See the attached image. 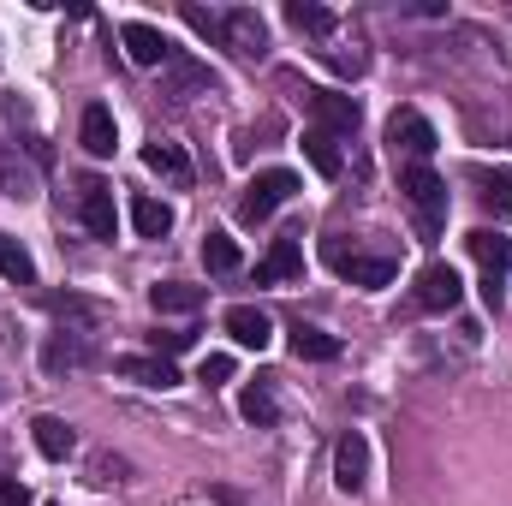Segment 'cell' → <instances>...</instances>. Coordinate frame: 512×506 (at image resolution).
<instances>
[{
    "label": "cell",
    "mask_w": 512,
    "mask_h": 506,
    "mask_svg": "<svg viewBox=\"0 0 512 506\" xmlns=\"http://www.w3.org/2000/svg\"><path fill=\"white\" fill-rule=\"evenodd\" d=\"M304 161H310L322 179H340V143H334L328 131H316V126L304 131Z\"/></svg>",
    "instance_id": "d4e9b609"
},
{
    "label": "cell",
    "mask_w": 512,
    "mask_h": 506,
    "mask_svg": "<svg viewBox=\"0 0 512 506\" xmlns=\"http://www.w3.org/2000/svg\"><path fill=\"white\" fill-rule=\"evenodd\" d=\"M292 352L310 358V364H328V358H340V340L322 334V328H310V322H292Z\"/></svg>",
    "instance_id": "cb8c5ba5"
},
{
    "label": "cell",
    "mask_w": 512,
    "mask_h": 506,
    "mask_svg": "<svg viewBox=\"0 0 512 506\" xmlns=\"http://www.w3.org/2000/svg\"><path fill=\"white\" fill-rule=\"evenodd\" d=\"M149 304H155L161 316H191V310H203V286H185V280H161V286H149Z\"/></svg>",
    "instance_id": "d6986e66"
},
{
    "label": "cell",
    "mask_w": 512,
    "mask_h": 506,
    "mask_svg": "<svg viewBox=\"0 0 512 506\" xmlns=\"http://www.w3.org/2000/svg\"><path fill=\"white\" fill-rule=\"evenodd\" d=\"M48 310H54L60 322H96V316H102L90 298H72V292H66V298H48Z\"/></svg>",
    "instance_id": "f546056e"
},
{
    "label": "cell",
    "mask_w": 512,
    "mask_h": 506,
    "mask_svg": "<svg viewBox=\"0 0 512 506\" xmlns=\"http://www.w3.org/2000/svg\"><path fill=\"white\" fill-rule=\"evenodd\" d=\"M78 215H84V227H90L96 239H114V227H120L114 191H108L102 179H78Z\"/></svg>",
    "instance_id": "7c38bea8"
},
{
    "label": "cell",
    "mask_w": 512,
    "mask_h": 506,
    "mask_svg": "<svg viewBox=\"0 0 512 506\" xmlns=\"http://www.w3.org/2000/svg\"><path fill=\"white\" fill-rule=\"evenodd\" d=\"M131 227H137V239H167L173 233V209L155 203V197H131Z\"/></svg>",
    "instance_id": "7402d4cb"
},
{
    "label": "cell",
    "mask_w": 512,
    "mask_h": 506,
    "mask_svg": "<svg viewBox=\"0 0 512 506\" xmlns=\"http://www.w3.org/2000/svg\"><path fill=\"white\" fill-rule=\"evenodd\" d=\"M30 435H36V453H42V459H66V453L78 447V429H72L66 417H54V411H42V417L30 423Z\"/></svg>",
    "instance_id": "2e32d148"
},
{
    "label": "cell",
    "mask_w": 512,
    "mask_h": 506,
    "mask_svg": "<svg viewBox=\"0 0 512 506\" xmlns=\"http://www.w3.org/2000/svg\"><path fill=\"white\" fill-rule=\"evenodd\" d=\"M459 298H465V286H459L453 262H429V268L417 274V286H411V310H423V316H441V310H453Z\"/></svg>",
    "instance_id": "5b68a950"
},
{
    "label": "cell",
    "mask_w": 512,
    "mask_h": 506,
    "mask_svg": "<svg viewBox=\"0 0 512 506\" xmlns=\"http://www.w3.org/2000/svg\"><path fill=\"white\" fill-rule=\"evenodd\" d=\"M78 137H84V149H90V155H114V143H120V126H114V114L96 102V108H84V120H78Z\"/></svg>",
    "instance_id": "ffe728a7"
},
{
    "label": "cell",
    "mask_w": 512,
    "mask_h": 506,
    "mask_svg": "<svg viewBox=\"0 0 512 506\" xmlns=\"http://www.w3.org/2000/svg\"><path fill=\"white\" fill-rule=\"evenodd\" d=\"M209 90H215V72H209L203 60L173 54V60L161 66V96H167V102H191V96H209Z\"/></svg>",
    "instance_id": "ba28073f"
},
{
    "label": "cell",
    "mask_w": 512,
    "mask_h": 506,
    "mask_svg": "<svg viewBox=\"0 0 512 506\" xmlns=\"http://www.w3.org/2000/svg\"><path fill=\"white\" fill-rule=\"evenodd\" d=\"M0 506H30V489H24L18 477H6V483H0Z\"/></svg>",
    "instance_id": "836d02e7"
},
{
    "label": "cell",
    "mask_w": 512,
    "mask_h": 506,
    "mask_svg": "<svg viewBox=\"0 0 512 506\" xmlns=\"http://www.w3.org/2000/svg\"><path fill=\"white\" fill-rule=\"evenodd\" d=\"M149 346H155V358H173V352L191 346V334H185V328H173V334H149Z\"/></svg>",
    "instance_id": "1f68e13d"
},
{
    "label": "cell",
    "mask_w": 512,
    "mask_h": 506,
    "mask_svg": "<svg viewBox=\"0 0 512 506\" xmlns=\"http://www.w3.org/2000/svg\"><path fill=\"white\" fill-rule=\"evenodd\" d=\"M477 185H483V203H489L501 221H512V173H507V167H495V173L483 167V173H477Z\"/></svg>",
    "instance_id": "484cf974"
},
{
    "label": "cell",
    "mask_w": 512,
    "mask_h": 506,
    "mask_svg": "<svg viewBox=\"0 0 512 506\" xmlns=\"http://www.w3.org/2000/svg\"><path fill=\"white\" fill-rule=\"evenodd\" d=\"M143 167L155 173V179H167L173 191H191V155L179 149V143H167V137H155V143H143Z\"/></svg>",
    "instance_id": "8fae6325"
},
{
    "label": "cell",
    "mask_w": 512,
    "mask_h": 506,
    "mask_svg": "<svg viewBox=\"0 0 512 506\" xmlns=\"http://www.w3.org/2000/svg\"><path fill=\"white\" fill-rule=\"evenodd\" d=\"M203 268H209V274H233V268H239V245H233L227 233H209V239H203Z\"/></svg>",
    "instance_id": "f1b7e54d"
},
{
    "label": "cell",
    "mask_w": 512,
    "mask_h": 506,
    "mask_svg": "<svg viewBox=\"0 0 512 506\" xmlns=\"http://www.w3.org/2000/svg\"><path fill=\"white\" fill-rule=\"evenodd\" d=\"M322 256H328V268H334L340 280H352V286H364V292H382V286H393V274H399L393 256H358V251H346L340 239H328Z\"/></svg>",
    "instance_id": "3957f363"
},
{
    "label": "cell",
    "mask_w": 512,
    "mask_h": 506,
    "mask_svg": "<svg viewBox=\"0 0 512 506\" xmlns=\"http://www.w3.org/2000/svg\"><path fill=\"white\" fill-rule=\"evenodd\" d=\"M334 483H340V495H364V483H370V441H364V429H346L334 441Z\"/></svg>",
    "instance_id": "52a82bcc"
},
{
    "label": "cell",
    "mask_w": 512,
    "mask_h": 506,
    "mask_svg": "<svg viewBox=\"0 0 512 506\" xmlns=\"http://www.w3.org/2000/svg\"><path fill=\"white\" fill-rule=\"evenodd\" d=\"M286 18H292V30H304V36H328V30H334V12L316 6V0H292Z\"/></svg>",
    "instance_id": "83f0119b"
},
{
    "label": "cell",
    "mask_w": 512,
    "mask_h": 506,
    "mask_svg": "<svg viewBox=\"0 0 512 506\" xmlns=\"http://www.w3.org/2000/svg\"><path fill=\"white\" fill-rule=\"evenodd\" d=\"M399 191H405V203L417 209V227H423V239H435V233H441V221H447V185H441V173H435L429 161H417V167H399Z\"/></svg>",
    "instance_id": "6da1fadb"
},
{
    "label": "cell",
    "mask_w": 512,
    "mask_h": 506,
    "mask_svg": "<svg viewBox=\"0 0 512 506\" xmlns=\"http://www.w3.org/2000/svg\"><path fill=\"white\" fill-rule=\"evenodd\" d=\"M185 24H191V30H203V36H215V30H221V18H215V12H203V6H185Z\"/></svg>",
    "instance_id": "d6a6232c"
},
{
    "label": "cell",
    "mask_w": 512,
    "mask_h": 506,
    "mask_svg": "<svg viewBox=\"0 0 512 506\" xmlns=\"http://www.w3.org/2000/svg\"><path fill=\"white\" fill-rule=\"evenodd\" d=\"M227 376H233V358H227V352H215V358H203V370H197V381H203V387H221Z\"/></svg>",
    "instance_id": "4dcf8cb0"
},
{
    "label": "cell",
    "mask_w": 512,
    "mask_h": 506,
    "mask_svg": "<svg viewBox=\"0 0 512 506\" xmlns=\"http://www.w3.org/2000/svg\"><path fill=\"white\" fill-rule=\"evenodd\" d=\"M114 370H120L126 381H137V387H179L173 358H120Z\"/></svg>",
    "instance_id": "44dd1931"
},
{
    "label": "cell",
    "mask_w": 512,
    "mask_h": 506,
    "mask_svg": "<svg viewBox=\"0 0 512 506\" xmlns=\"http://www.w3.org/2000/svg\"><path fill=\"white\" fill-rule=\"evenodd\" d=\"M120 42H126V54H131V66H167L179 48L155 30V24H126L120 30Z\"/></svg>",
    "instance_id": "9a60e30c"
},
{
    "label": "cell",
    "mask_w": 512,
    "mask_h": 506,
    "mask_svg": "<svg viewBox=\"0 0 512 506\" xmlns=\"http://www.w3.org/2000/svg\"><path fill=\"white\" fill-rule=\"evenodd\" d=\"M304 96H310L316 131H328V137H352V131L364 126V108H358L352 96H340V90H304Z\"/></svg>",
    "instance_id": "9c48e42d"
},
{
    "label": "cell",
    "mask_w": 512,
    "mask_h": 506,
    "mask_svg": "<svg viewBox=\"0 0 512 506\" xmlns=\"http://www.w3.org/2000/svg\"><path fill=\"white\" fill-rule=\"evenodd\" d=\"M292 274H304V251H298V239H274V251L256 262V286H274V280H292Z\"/></svg>",
    "instance_id": "ac0fdd59"
},
{
    "label": "cell",
    "mask_w": 512,
    "mask_h": 506,
    "mask_svg": "<svg viewBox=\"0 0 512 506\" xmlns=\"http://www.w3.org/2000/svg\"><path fill=\"white\" fill-rule=\"evenodd\" d=\"M471 256H477V268H483V304L489 310H501L507 304V268H512V239L507 233H489V227H477L471 239Z\"/></svg>",
    "instance_id": "7a4b0ae2"
},
{
    "label": "cell",
    "mask_w": 512,
    "mask_h": 506,
    "mask_svg": "<svg viewBox=\"0 0 512 506\" xmlns=\"http://www.w3.org/2000/svg\"><path fill=\"white\" fill-rule=\"evenodd\" d=\"M221 42H227L239 60H262V54H268V24H262V12H251V6L227 12V18H221Z\"/></svg>",
    "instance_id": "30bf717a"
},
{
    "label": "cell",
    "mask_w": 512,
    "mask_h": 506,
    "mask_svg": "<svg viewBox=\"0 0 512 506\" xmlns=\"http://www.w3.org/2000/svg\"><path fill=\"white\" fill-rule=\"evenodd\" d=\"M227 334H233L239 346H251V352H262V346L274 340V322H268V316H262L256 304H233V310H227Z\"/></svg>",
    "instance_id": "e0dca14e"
},
{
    "label": "cell",
    "mask_w": 512,
    "mask_h": 506,
    "mask_svg": "<svg viewBox=\"0 0 512 506\" xmlns=\"http://www.w3.org/2000/svg\"><path fill=\"white\" fill-rule=\"evenodd\" d=\"M239 411H245V423H256V429H274V423H280V399H274L268 381H251V387L239 393Z\"/></svg>",
    "instance_id": "603a6c76"
},
{
    "label": "cell",
    "mask_w": 512,
    "mask_h": 506,
    "mask_svg": "<svg viewBox=\"0 0 512 506\" xmlns=\"http://www.w3.org/2000/svg\"><path fill=\"white\" fill-rule=\"evenodd\" d=\"M387 143H393V155H405V167H417V161H429L435 155V126L417 114V108H399L393 120H387Z\"/></svg>",
    "instance_id": "8992f818"
},
{
    "label": "cell",
    "mask_w": 512,
    "mask_h": 506,
    "mask_svg": "<svg viewBox=\"0 0 512 506\" xmlns=\"http://www.w3.org/2000/svg\"><path fill=\"white\" fill-rule=\"evenodd\" d=\"M84 364H90V334H78V328L48 334V346H42V370H48V376H72V370H84Z\"/></svg>",
    "instance_id": "4fadbf2b"
},
{
    "label": "cell",
    "mask_w": 512,
    "mask_h": 506,
    "mask_svg": "<svg viewBox=\"0 0 512 506\" xmlns=\"http://www.w3.org/2000/svg\"><path fill=\"white\" fill-rule=\"evenodd\" d=\"M0 274H6L12 286H36V262H30V251H24L18 239H0Z\"/></svg>",
    "instance_id": "4316f807"
},
{
    "label": "cell",
    "mask_w": 512,
    "mask_h": 506,
    "mask_svg": "<svg viewBox=\"0 0 512 506\" xmlns=\"http://www.w3.org/2000/svg\"><path fill=\"white\" fill-rule=\"evenodd\" d=\"M298 191V173H286V167H268V173H256L251 185H245V197H239V221H268L286 197Z\"/></svg>",
    "instance_id": "277c9868"
},
{
    "label": "cell",
    "mask_w": 512,
    "mask_h": 506,
    "mask_svg": "<svg viewBox=\"0 0 512 506\" xmlns=\"http://www.w3.org/2000/svg\"><path fill=\"white\" fill-rule=\"evenodd\" d=\"M36 161L30 155H18V143H0V197H12V203H36Z\"/></svg>",
    "instance_id": "5bb4252c"
}]
</instances>
